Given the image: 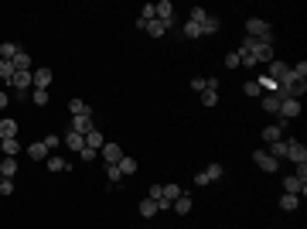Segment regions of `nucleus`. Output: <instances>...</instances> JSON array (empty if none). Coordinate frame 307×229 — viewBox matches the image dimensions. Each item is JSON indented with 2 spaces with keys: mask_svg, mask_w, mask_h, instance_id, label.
Masks as SVG:
<instances>
[{
  "mask_svg": "<svg viewBox=\"0 0 307 229\" xmlns=\"http://www.w3.org/2000/svg\"><path fill=\"white\" fill-rule=\"evenodd\" d=\"M144 31H147V34H154V38H164V31H167V28H164L160 21H147V24H144Z\"/></svg>",
  "mask_w": 307,
  "mask_h": 229,
  "instance_id": "nucleus-29",
  "label": "nucleus"
},
{
  "mask_svg": "<svg viewBox=\"0 0 307 229\" xmlns=\"http://www.w3.org/2000/svg\"><path fill=\"white\" fill-rule=\"evenodd\" d=\"M69 113L72 116H92V106L82 103V99H69Z\"/></svg>",
  "mask_w": 307,
  "mask_h": 229,
  "instance_id": "nucleus-14",
  "label": "nucleus"
},
{
  "mask_svg": "<svg viewBox=\"0 0 307 229\" xmlns=\"http://www.w3.org/2000/svg\"><path fill=\"white\" fill-rule=\"evenodd\" d=\"M34 82H31V72H14V79H10V89L14 92H27Z\"/></svg>",
  "mask_w": 307,
  "mask_h": 229,
  "instance_id": "nucleus-10",
  "label": "nucleus"
},
{
  "mask_svg": "<svg viewBox=\"0 0 307 229\" xmlns=\"http://www.w3.org/2000/svg\"><path fill=\"white\" fill-rule=\"evenodd\" d=\"M191 89L195 92H205V79H191Z\"/></svg>",
  "mask_w": 307,
  "mask_h": 229,
  "instance_id": "nucleus-44",
  "label": "nucleus"
},
{
  "mask_svg": "<svg viewBox=\"0 0 307 229\" xmlns=\"http://www.w3.org/2000/svg\"><path fill=\"white\" fill-rule=\"evenodd\" d=\"M226 69H239V55H235V52L226 55Z\"/></svg>",
  "mask_w": 307,
  "mask_h": 229,
  "instance_id": "nucleus-42",
  "label": "nucleus"
},
{
  "mask_svg": "<svg viewBox=\"0 0 307 229\" xmlns=\"http://www.w3.org/2000/svg\"><path fill=\"white\" fill-rule=\"evenodd\" d=\"M184 38H202V24L188 21V24H184Z\"/></svg>",
  "mask_w": 307,
  "mask_h": 229,
  "instance_id": "nucleus-36",
  "label": "nucleus"
},
{
  "mask_svg": "<svg viewBox=\"0 0 307 229\" xmlns=\"http://www.w3.org/2000/svg\"><path fill=\"white\" fill-rule=\"evenodd\" d=\"M287 157H290L294 164H307V147L301 141H287Z\"/></svg>",
  "mask_w": 307,
  "mask_h": 229,
  "instance_id": "nucleus-7",
  "label": "nucleus"
},
{
  "mask_svg": "<svg viewBox=\"0 0 307 229\" xmlns=\"http://www.w3.org/2000/svg\"><path fill=\"white\" fill-rule=\"evenodd\" d=\"M99 157H102L106 164H120V157H123V147H120V144H109V141H106V144L99 147Z\"/></svg>",
  "mask_w": 307,
  "mask_h": 229,
  "instance_id": "nucleus-6",
  "label": "nucleus"
},
{
  "mask_svg": "<svg viewBox=\"0 0 307 229\" xmlns=\"http://www.w3.org/2000/svg\"><path fill=\"white\" fill-rule=\"evenodd\" d=\"M102 144H106V137H102L99 130H89V134H85V147H92V151H99Z\"/></svg>",
  "mask_w": 307,
  "mask_h": 229,
  "instance_id": "nucleus-21",
  "label": "nucleus"
},
{
  "mask_svg": "<svg viewBox=\"0 0 307 229\" xmlns=\"http://www.w3.org/2000/svg\"><path fill=\"white\" fill-rule=\"evenodd\" d=\"M10 62H14V72H31V55H27V52L17 48V55H14Z\"/></svg>",
  "mask_w": 307,
  "mask_h": 229,
  "instance_id": "nucleus-13",
  "label": "nucleus"
},
{
  "mask_svg": "<svg viewBox=\"0 0 307 229\" xmlns=\"http://www.w3.org/2000/svg\"><path fill=\"white\" fill-rule=\"evenodd\" d=\"M266 76L273 79V82H283V79L290 76V65H287V62H277V58H273V62L266 65Z\"/></svg>",
  "mask_w": 307,
  "mask_h": 229,
  "instance_id": "nucleus-8",
  "label": "nucleus"
},
{
  "mask_svg": "<svg viewBox=\"0 0 307 229\" xmlns=\"http://www.w3.org/2000/svg\"><path fill=\"white\" fill-rule=\"evenodd\" d=\"M82 161H96V157H99V151H92V147H82Z\"/></svg>",
  "mask_w": 307,
  "mask_h": 229,
  "instance_id": "nucleus-43",
  "label": "nucleus"
},
{
  "mask_svg": "<svg viewBox=\"0 0 307 229\" xmlns=\"http://www.w3.org/2000/svg\"><path fill=\"white\" fill-rule=\"evenodd\" d=\"M188 21H195V24H205V21H208V10H205V7H191V17H188Z\"/></svg>",
  "mask_w": 307,
  "mask_h": 229,
  "instance_id": "nucleus-31",
  "label": "nucleus"
},
{
  "mask_svg": "<svg viewBox=\"0 0 307 229\" xmlns=\"http://www.w3.org/2000/svg\"><path fill=\"white\" fill-rule=\"evenodd\" d=\"M215 31H219V17H212V14H208V21L202 24V38H205V34H215Z\"/></svg>",
  "mask_w": 307,
  "mask_h": 229,
  "instance_id": "nucleus-32",
  "label": "nucleus"
},
{
  "mask_svg": "<svg viewBox=\"0 0 307 229\" xmlns=\"http://www.w3.org/2000/svg\"><path fill=\"white\" fill-rule=\"evenodd\" d=\"M0 181H3V178H0Z\"/></svg>",
  "mask_w": 307,
  "mask_h": 229,
  "instance_id": "nucleus-48",
  "label": "nucleus"
},
{
  "mask_svg": "<svg viewBox=\"0 0 307 229\" xmlns=\"http://www.w3.org/2000/svg\"><path fill=\"white\" fill-rule=\"evenodd\" d=\"M147 199H157V202H160V185H151V192H147Z\"/></svg>",
  "mask_w": 307,
  "mask_h": 229,
  "instance_id": "nucleus-45",
  "label": "nucleus"
},
{
  "mask_svg": "<svg viewBox=\"0 0 307 229\" xmlns=\"http://www.w3.org/2000/svg\"><path fill=\"white\" fill-rule=\"evenodd\" d=\"M270 157H277V161H280V157H287V141H277V144H270Z\"/></svg>",
  "mask_w": 307,
  "mask_h": 229,
  "instance_id": "nucleus-30",
  "label": "nucleus"
},
{
  "mask_svg": "<svg viewBox=\"0 0 307 229\" xmlns=\"http://www.w3.org/2000/svg\"><path fill=\"white\" fill-rule=\"evenodd\" d=\"M253 58H256V65H270L273 62V45H256Z\"/></svg>",
  "mask_w": 307,
  "mask_h": 229,
  "instance_id": "nucleus-12",
  "label": "nucleus"
},
{
  "mask_svg": "<svg viewBox=\"0 0 307 229\" xmlns=\"http://www.w3.org/2000/svg\"><path fill=\"white\" fill-rule=\"evenodd\" d=\"M202 103H205L208 110H212V106H219V92H212V89H205V92H202Z\"/></svg>",
  "mask_w": 307,
  "mask_h": 229,
  "instance_id": "nucleus-37",
  "label": "nucleus"
},
{
  "mask_svg": "<svg viewBox=\"0 0 307 229\" xmlns=\"http://www.w3.org/2000/svg\"><path fill=\"white\" fill-rule=\"evenodd\" d=\"M154 21H160L164 28H171L174 24V3L171 0H157L154 3Z\"/></svg>",
  "mask_w": 307,
  "mask_h": 229,
  "instance_id": "nucleus-4",
  "label": "nucleus"
},
{
  "mask_svg": "<svg viewBox=\"0 0 307 229\" xmlns=\"http://www.w3.org/2000/svg\"><path fill=\"white\" fill-rule=\"evenodd\" d=\"M27 157L31 161H48V147L41 141H34V144H27Z\"/></svg>",
  "mask_w": 307,
  "mask_h": 229,
  "instance_id": "nucleus-15",
  "label": "nucleus"
},
{
  "mask_svg": "<svg viewBox=\"0 0 307 229\" xmlns=\"http://www.w3.org/2000/svg\"><path fill=\"white\" fill-rule=\"evenodd\" d=\"M297 205H301V195H287V192L280 195V209H287V212H294Z\"/></svg>",
  "mask_w": 307,
  "mask_h": 229,
  "instance_id": "nucleus-24",
  "label": "nucleus"
},
{
  "mask_svg": "<svg viewBox=\"0 0 307 229\" xmlns=\"http://www.w3.org/2000/svg\"><path fill=\"white\" fill-rule=\"evenodd\" d=\"M0 151L7 154V157H17V154L24 151V144H21V141H17V137H7V141H3V147H0Z\"/></svg>",
  "mask_w": 307,
  "mask_h": 229,
  "instance_id": "nucleus-17",
  "label": "nucleus"
},
{
  "mask_svg": "<svg viewBox=\"0 0 307 229\" xmlns=\"http://www.w3.org/2000/svg\"><path fill=\"white\" fill-rule=\"evenodd\" d=\"M116 168H120V174H133V171H137V161H133V157H127V154H123V157H120V164H116Z\"/></svg>",
  "mask_w": 307,
  "mask_h": 229,
  "instance_id": "nucleus-28",
  "label": "nucleus"
},
{
  "mask_svg": "<svg viewBox=\"0 0 307 229\" xmlns=\"http://www.w3.org/2000/svg\"><path fill=\"white\" fill-rule=\"evenodd\" d=\"M14 55H17V45H14V41H3V45H0V58H7V62H10Z\"/></svg>",
  "mask_w": 307,
  "mask_h": 229,
  "instance_id": "nucleus-33",
  "label": "nucleus"
},
{
  "mask_svg": "<svg viewBox=\"0 0 307 229\" xmlns=\"http://www.w3.org/2000/svg\"><path fill=\"white\" fill-rule=\"evenodd\" d=\"M31 99H34V106H48L51 92H48V89H31Z\"/></svg>",
  "mask_w": 307,
  "mask_h": 229,
  "instance_id": "nucleus-26",
  "label": "nucleus"
},
{
  "mask_svg": "<svg viewBox=\"0 0 307 229\" xmlns=\"http://www.w3.org/2000/svg\"><path fill=\"white\" fill-rule=\"evenodd\" d=\"M7 103H10V96H7V92H0V110H3Z\"/></svg>",
  "mask_w": 307,
  "mask_h": 229,
  "instance_id": "nucleus-46",
  "label": "nucleus"
},
{
  "mask_svg": "<svg viewBox=\"0 0 307 229\" xmlns=\"http://www.w3.org/2000/svg\"><path fill=\"white\" fill-rule=\"evenodd\" d=\"M277 116H280L277 127H287L290 120H297V116H301V99H280V113H277Z\"/></svg>",
  "mask_w": 307,
  "mask_h": 229,
  "instance_id": "nucleus-3",
  "label": "nucleus"
},
{
  "mask_svg": "<svg viewBox=\"0 0 307 229\" xmlns=\"http://www.w3.org/2000/svg\"><path fill=\"white\" fill-rule=\"evenodd\" d=\"M263 110L277 116V113H280V96H263Z\"/></svg>",
  "mask_w": 307,
  "mask_h": 229,
  "instance_id": "nucleus-27",
  "label": "nucleus"
},
{
  "mask_svg": "<svg viewBox=\"0 0 307 229\" xmlns=\"http://www.w3.org/2000/svg\"><path fill=\"white\" fill-rule=\"evenodd\" d=\"M45 164H48V171H51V174H55V171H69V168H72V164H69L65 157H58V154H48V161H45Z\"/></svg>",
  "mask_w": 307,
  "mask_h": 229,
  "instance_id": "nucleus-16",
  "label": "nucleus"
},
{
  "mask_svg": "<svg viewBox=\"0 0 307 229\" xmlns=\"http://www.w3.org/2000/svg\"><path fill=\"white\" fill-rule=\"evenodd\" d=\"M0 195H14V178H3L0 181Z\"/></svg>",
  "mask_w": 307,
  "mask_h": 229,
  "instance_id": "nucleus-41",
  "label": "nucleus"
},
{
  "mask_svg": "<svg viewBox=\"0 0 307 229\" xmlns=\"http://www.w3.org/2000/svg\"><path fill=\"white\" fill-rule=\"evenodd\" d=\"M0 79H14V62H7V58H0Z\"/></svg>",
  "mask_w": 307,
  "mask_h": 229,
  "instance_id": "nucleus-35",
  "label": "nucleus"
},
{
  "mask_svg": "<svg viewBox=\"0 0 307 229\" xmlns=\"http://www.w3.org/2000/svg\"><path fill=\"white\" fill-rule=\"evenodd\" d=\"M242 92H246V96H263V89H259L256 82H246V86H242Z\"/></svg>",
  "mask_w": 307,
  "mask_h": 229,
  "instance_id": "nucleus-40",
  "label": "nucleus"
},
{
  "mask_svg": "<svg viewBox=\"0 0 307 229\" xmlns=\"http://www.w3.org/2000/svg\"><path fill=\"white\" fill-rule=\"evenodd\" d=\"M31 82H34V89H48L51 86V69H31Z\"/></svg>",
  "mask_w": 307,
  "mask_h": 229,
  "instance_id": "nucleus-11",
  "label": "nucleus"
},
{
  "mask_svg": "<svg viewBox=\"0 0 307 229\" xmlns=\"http://www.w3.org/2000/svg\"><path fill=\"white\" fill-rule=\"evenodd\" d=\"M41 144H45V147H48V151H55V147H58V144H62V137H58V134H48V137H45V141H41Z\"/></svg>",
  "mask_w": 307,
  "mask_h": 229,
  "instance_id": "nucleus-39",
  "label": "nucleus"
},
{
  "mask_svg": "<svg viewBox=\"0 0 307 229\" xmlns=\"http://www.w3.org/2000/svg\"><path fill=\"white\" fill-rule=\"evenodd\" d=\"M0 147H3V141H0Z\"/></svg>",
  "mask_w": 307,
  "mask_h": 229,
  "instance_id": "nucleus-47",
  "label": "nucleus"
},
{
  "mask_svg": "<svg viewBox=\"0 0 307 229\" xmlns=\"http://www.w3.org/2000/svg\"><path fill=\"white\" fill-rule=\"evenodd\" d=\"M14 174H17V161L14 157H3L0 161V178H14Z\"/></svg>",
  "mask_w": 307,
  "mask_h": 229,
  "instance_id": "nucleus-22",
  "label": "nucleus"
},
{
  "mask_svg": "<svg viewBox=\"0 0 307 229\" xmlns=\"http://www.w3.org/2000/svg\"><path fill=\"white\" fill-rule=\"evenodd\" d=\"M7 137H17V123L14 120H0V141H7Z\"/></svg>",
  "mask_w": 307,
  "mask_h": 229,
  "instance_id": "nucleus-25",
  "label": "nucleus"
},
{
  "mask_svg": "<svg viewBox=\"0 0 307 229\" xmlns=\"http://www.w3.org/2000/svg\"><path fill=\"white\" fill-rule=\"evenodd\" d=\"M246 38H256L259 45H273V28L263 17H246Z\"/></svg>",
  "mask_w": 307,
  "mask_h": 229,
  "instance_id": "nucleus-1",
  "label": "nucleus"
},
{
  "mask_svg": "<svg viewBox=\"0 0 307 229\" xmlns=\"http://www.w3.org/2000/svg\"><path fill=\"white\" fill-rule=\"evenodd\" d=\"M69 130L78 134V137H85L89 130H96V127H92V116H72V120H69Z\"/></svg>",
  "mask_w": 307,
  "mask_h": 229,
  "instance_id": "nucleus-9",
  "label": "nucleus"
},
{
  "mask_svg": "<svg viewBox=\"0 0 307 229\" xmlns=\"http://www.w3.org/2000/svg\"><path fill=\"white\" fill-rule=\"evenodd\" d=\"M171 205H174V212H178V216H188V212H191V195H178Z\"/></svg>",
  "mask_w": 307,
  "mask_h": 229,
  "instance_id": "nucleus-18",
  "label": "nucleus"
},
{
  "mask_svg": "<svg viewBox=\"0 0 307 229\" xmlns=\"http://www.w3.org/2000/svg\"><path fill=\"white\" fill-rule=\"evenodd\" d=\"M283 192L287 195H304L307 192V164H297V174L283 178Z\"/></svg>",
  "mask_w": 307,
  "mask_h": 229,
  "instance_id": "nucleus-2",
  "label": "nucleus"
},
{
  "mask_svg": "<svg viewBox=\"0 0 307 229\" xmlns=\"http://www.w3.org/2000/svg\"><path fill=\"white\" fill-rule=\"evenodd\" d=\"M157 212H160V209H157V199H144V202H140V216H144V219H154Z\"/></svg>",
  "mask_w": 307,
  "mask_h": 229,
  "instance_id": "nucleus-19",
  "label": "nucleus"
},
{
  "mask_svg": "<svg viewBox=\"0 0 307 229\" xmlns=\"http://www.w3.org/2000/svg\"><path fill=\"white\" fill-rule=\"evenodd\" d=\"M263 141H266V144L283 141V127H277V123H273V127H266V130H263Z\"/></svg>",
  "mask_w": 307,
  "mask_h": 229,
  "instance_id": "nucleus-20",
  "label": "nucleus"
},
{
  "mask_svg": "<svg viewBox=\"0 0 307 229\" xmlns=\"http://www.w3.org/2000/svg\"><path fill=\"white\" fill-rule=\"evenodd\" d=\"M253 164H256L259 171H266V174H277V168H280V161L270 157L266 151H253Z\"/></svg>",
  "mask_w": 307,
  "mask_h": 229,
  "instance_id": "nucleus-5",
  "label": "nucleus"
},
{
  "mask_svg": "<svg viewBox=\"0 0 307 229\" xmlns=\"http://www.w3.org/2000/svg\"><path fill=\"white\" fill-rule=\"evenodd\" d=\"M106 174H109V185H120V178H123L116 164H106Z\"/></svg>",
  "mask_w": 307,
  "mask_h": 229,
  "instance_id": "nucleus-38",
  "label": "nucleus"
},
{
  "mask_svg": "<svg viewBox=\"0 0 307 229\" xmlns=\"http://www.w3.org/2000/svg\"><path fill=\"white\" fill-rule=\"evenodd\" d=\"M222 174H226V171H222V164H208V168H205V178H208V181H219Z\"/></svg>",
  "mask_w": 307,
  "mask_h": 229,
  "instance_id": "nucleus-34",
  "label": "nucleus"
},
{
  "mask_svg": "<svg viewBox=\"0 0 307 229\" xmlns=\"http://www.w3.org/2000/svg\"><path fill=\"white\" fill-rule=\"evenodd\" d=\"M62 141H65V147H72V151H82V147H85V137H78V134H72V130H69Z\"/></svg>",
  "mask_w": 307,
  "mask_h": 229,
  "instance_id": "nucleus-23",
  "label": "nucleus"
}]
</instances>
